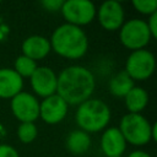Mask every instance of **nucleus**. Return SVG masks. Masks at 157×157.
Masks as SVG:
<instances>
[{"label":"nucleus","instance_id":"16","mask_svg":"<svg viewBox=\"0 0 157 157\" xmlns=\"http://www.w3.org/2000/svg\"><path fill=\"white\" fill-rule=\"evenodd\" d=\"M124 102L129 113H141L148 103V93L145 88L134 86L124 97Z\"/></svg>","mask_w":157,"mask_h":157},{"label":"nucleus","instance_id":"7","mask_svg":"<svg viewBox=\"0 0 157 157\" xmlns=\"http://www.w3.org/2000/svg\"><path fill=\"white\" fill-rule=\"evenodd\" d=\"M60 12L66 23L81 27L94 20L97 9L90 0H66L63 1Z\"/></svg>","mask_w":157,"mask_h":157},{"label":"nucleus","instance_id":"3","mask_svg":"<svg viewBox=\"0 0 157 157\" xmlns=\"http://www.w3.org/2000/svg\"><path fill=\"white\" fill-rule=\"evenodd\" d=\"M75 120L80 130L87 134L98 132L108 126L110 121V109L104 101L88 98L77 105Z\"/></svg>","mask_w":157,"mask_h":157},{"label":"nucleus","instance_id":"12","mask_svg":"<svg viewBox=\"0 0 157 157\" xmlns=\"http://www.w3.org/2000/svg\"><path fill=\"white\" fill-rule=\"evenodd\" d=\"M126 148V141L117 126L105 128L101 136V150L105 157H121Z\"/></svg>","mask_w":157,"mask_h":157},{"label":"nucleus","instance_id":"21","mask_svg":"<svg viewBox=\"0 0 157 157\" xmlns=\"http://www.w3.org/2000/svg\"><path fill=\"white\" fill-rule=\"evenodd\" d=\"M40 4H42V6H43L47 11L56 12V11H60V10H61L63 0H43Z\"/></svg>","mask_w":157,"mask_h":157},{"label":"nucleus","instance_id":"10","mask_svg":"<svg viewBox=\"0 0 157 157\" xmlns=\"http://www.w3.org/2000/svg\"><path fill=\"white\" fill-rule=\"evenodd\" d=\"M67 109L69 104L55 93L53 96L43 98V101L39 103V118L44 123L54 125L65 119Z\"/></svg>","mask_w":157,"mask_h":157},{"label":"nucleus","instance_id":"9","mask_svg":"<svg viewBox=\"0 0 157 157\" xmlns=\"http://www.w3.org/2000/svg\"><path fill=\"white\" fill-rule=\"evenodd\" d=\"M96 16L98 17L99 25L105 31H118L124 23V9L119 1L108 0L101 4L98 7Z\"/></svg>","mask_w":157,"mask_h":157},{"label":"nucleus","instance_id":"2","mask_svg":"<svg viewBox=\"0 0 157 157\" xmlns=\"http://www.w3.org/2000/svg\"><path fill=\"white\" fill-rule=\"evenodd\" d=\"M49 42L52 50L65 59H80L88 50V38L85 31L81 27L69 23L56 27Z\"/></svg>","mask_w":157,"mask_h":157},{"label":"nucleus","instance_id":"17","mask_svg":"<svg viewBox=\"0 0 157 157\" xmlns=\"http://www.w3.org/2000/svg\"><path fill=\"white\" fill-rule=\"evenodd\" d=\"M134 86H135V82L124 70L113 75L108 82L109 92L118 98H124Z\"/></svg>","mask_w":157,"mask_h":157},{"label":"nucleus","instance_id":"1","mask_svg":"<svg viewBox=\"0 0 157 157\" xmlns=\"http://www.w3.org/2000/svg\"><path fill=\"white\" fill-rule=\"evenodd\" d=\"M96 87L92 71L82 65H71L60 71L56 80V94L69 105H78L91 98Z\"/></svg>","mask_w":157,"mask_h":157},{"label":"nucleus","instance_id":"24","mask_svg":"<svg viewBox=\"0 0 157 157\" xmlns=\"http://www.w3.org/2000/svg\"><path fill=\"white\" fill-rule=\"evenodd\" d=\"M128 157H152L150 153H147L146 151H142V150H135L132 152H130L128 155Z\"/></svg>","mask_w":157,"mask_h":157},{"label":"nucleus","instance_id":"11","mask_svg":"<svg viewBox=\"0 0 157 157\" xmlns=\"http://www.w3.org/2000/svg\"><path fill=\"white\" fill-rule=\"evenodd\" d=\"M56 80L58 75L48 66H38L29 77L33 92L42 98H47L56 93Z\"/></svg>","mask_w":157,"mask_h":157},{"label":"nucleus","instance_id":"8","mask_svg":"<svg viewBox=\"0 0 157 157\" xmlns=\"http://www.w3.org/2000/svg\"><path fill=\"white\" fill-rule=\"evenodd\" d=\"M13 117L21 123H34L39 118V101L28 92H20L10 102Z\"/></svg>","mask_w":157,"mask_h":157},{"label":"nucleus","instance_id":"14","mask_svg":"<svg viewBox=\"0 0 157 157\" xmlns=\"http://www.w3.org/2000/svg\"><path fill=\"white\" fill-rule=\"evenodd\" d=\"M22 87L23 78L13 69H0V98L11 99L22 92Z\"/></svg>","mask_w":157,"mask_h":157},{"label":"nucleus","instance_id":"19","mask_svg":"<svg viewBox=\"0 0 157 157\" xmlns=\"http://www.w3.org/2000/svg\"><path fill=\"white\" fill-rule=\"evenodd\" d=\"M38 129L34 123H21L17 126V137L22 144H31L36 140Z\"/></svg>","mask_w":157,"mask_h":157},{"label":"nucleus","instance_id":"4","mask_svg":"<svg viewBox=\"0 0 157 157\" xmlns=\"http://www.w3.org/2000/svg\"><path fill=\"white\" fill-rule=\"evenodd\" d=\"M156 128L157 125L151 124L141 113H128L120 119L118 129L126 144L144 146L150 141H156Z\"/></svg>","mask_w":157,"mask_h":157},{"label":"nucleus","instance_id":"5","mask_svg":"<svg viewBox=\"0 0 157 157\" xmlns=\"http://www.w3.org/2000/svg\"><path fill=\"white\" fill-rule=\"evenodd\" d=\"M151 33L147 28L146 21L140 18H131L123 23L119 28L120 43L131 52L145 49L151 40Z\"/></svg>","mask_w":157,"mask_h":157},{"label":"nucleus","instance_id":"22","mask_svg":"<svg viewBox=\"0 0 157 157\" xmlns=\"http://www.w3.org/2000/svg\"><path fill=\"white\" fill-rule=\"evenodd\" d=\"M0 157H20V155L13 146L0 144Z\"/></svg>","mask_w":157,"mask_h":157},{"label":"nucleus","instance_id":"20","mask_svg":"<svg viewBox=\"0 0 157 157\" xmlns=\"http://www.w3.org/2000/svg\"><path fill=\"white\" fill-rule=\"evenodd\" d=\"M134 9L142 15H152L157 12V0H132Z\"/></svg>","mask_w":157,"mask_h":157},{"label":"nucleus","instance_id":"23","mask_svg":"<svg viewBox=\"0 0 157 157\" xmlns=\"http://www.w3.org/2000/svg\"><path fill=\"white\" fill-rule=\"evenodd\" d=\"M146 25H147V28L151 33V37L156 38L157 37V12L148 16V20L146 21Z\"/></svg>","mask_w":157,"mask_h":157},{"label":"nucleus","instance_id":"13","mask_svg":"<svg viewBox=\"0 0 157 157\" xmlns=\"http://www.w3.org/2000/svg\"><path fill=\"white\" fill-rule=\"evenodd\" d=\"M21 49H22V55L34 61L44 59L52 50L49 39L39 34H33V36L27 37L22 42Z\"/></svg>","mask_w":157,"mask_h":157},{"label":"nucleus","instance_id":"6","mask_svg":"<svg viewBox=\"0 0 157 157\" xmlns=\"http://www.w3.org/2000/svg\"><path fill=\"white\" fill-rule=\"evenodd\" d=\"M156 67L155 55L147 49L134 50L125 61V72L135 81H145L152 76Z\"/></svg>","mask_w":157,"mask_h":157},{"label":"nucleus","instance_id":"18","mask_svg":"<svg viewBox=\"0 0 157 157\" xmlns=\"http://www.w3.org/2000/svg\"><path fill=\"white\" fill-rule=\"evenodd\" d=\"M38 67L37 61L25 56V55H20L16 58L15 63H13V70L23 78V77H31L33 75V72L36 71V69Z\"/></svg>","mask_w":157,"mask_h":157},{"label":"nucleus","instance_id":"15","mask_svg":"<svg viewBox=\"0 0 157 157\" xmlns=\"http://www.w3.org/2000/svg\"><path fill=\"white\" fill-rule=\"evenodd\" d=\"M66 148L70 153L75 156L83 155L88 151L91 147V137L90 134L85 132L83 130H72L67 136H66Z\"/></svg>","mask_w":157,"mask_h":157}]
</instances>
